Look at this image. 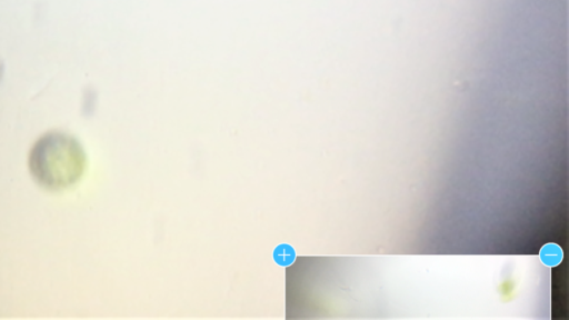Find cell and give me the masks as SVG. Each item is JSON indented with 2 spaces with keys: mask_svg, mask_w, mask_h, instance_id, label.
I'll return each instance as SVG.
<instances>
[{
  "mask_svg": "<svg viewBox=\"0 0 569 320\" xmlns=\"http://www.w3.org/2000/svg\"><path fill=\"white\" fill-rule=\"evenodd\" d=\"M82 151L70 137L50 133L34 146L30 158L33 176L49 188H63L81 173Z\"/></svg>",
  "mask_w": 569,
  "mask_h": 320,
  "instance_id": "1",
  "label": "cell"
}]
</instances>
